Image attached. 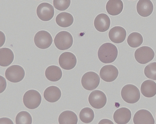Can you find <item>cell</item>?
<instances>
[{"label": "cell", "instance_id": "obj_30", "mask_svg": "<svg viewBox=\"0 0 156 124\" xmlns=\"http://www.w3.org/2000/svg\"><path fill=\"white\" fill-rule=\"evenodd\" d=\"M0 93H2L5 89L6 87V82L5 79L2 76H0Z\"/></svg>", "mask_w": 156, "mask_h": 124}, {"label": "cell", "instance_id": "obj_9", "mask_svg": "<svg viewBox=\"0 0 156 124\" xmlns=\"http://www.w3.org/2000/svg\"><path fill=\"white\" fill-rule=\"evenodd\" d=\"M88 101L93 108L99 109L104 107L107 102V97L103 92L99 90L92 91L88 97Z\"/></svg>", "mask_w": 156, "mask_h": 124}, {"label": "cell", "instance_id": "obj_11", "mask_svg": "<svg viewBox=\"0 0 156 124\" xmlns=\"http://www.w3.org/2000/svg\"><path fill=\"white\" fill-rule=\"evenodd\" d=\"M58 63L62 69L69 70L76 66L77 59L73 53L69 52H65L62 53L59 56Z\"/></svg>", "mask_w": 156, "mask_h": 124}, {"label": "cell", "instance_id": "obj_22", "mask_svg": "<svg viewBox=\"0 0 156 124\" xmlns=\"http://www.w3.org/2000/svg\"><path fill=\"white\" fill-rule=\"evenodd\" d=\"M14 54L11 50L7 47L0 49V65L3 67L9 66L13 62Z\"/></svg>", "mask_w": 156, "mask_h": 124}, {"label": "cell", "instance_id": "obj_13", "mask_svg": "<svg viewBox=\"0 0 156 124\" xmlns=\"http://www.w3.org/2000/svg\"><path fill=\"white\" fill-rule=\"evenodd\" d=\"M135 124H154V119L151 113L147 110L141 109L137 111L133 118Z\"/></svg>", "mask_w": 156, "mask_h": 124}, {"label": "cell", "instance_id": "obj_16", "mask_svg": "<svg viewBox=\"0 0 156 124\" xmlns=\"http://www.w3.org/2000/svg\"><path fill=\"white\" fill-rule=\"evenodd\" d=\"M131 117L130 111L126 107L119 108L114 112L113 118L115 122L118 124L128 123Z\"/></svg>", "mask_w": 156, "mask_h": 124}, {"label": "cell", "instance_id": "obj_4", "mask_svg": "<svg viewBox=\"0 0 156 124\" xmlns=\"http://www.w3.org/2000/svg\"><path fill=\"white\" fill-rule=\"evenodd\" d=\"M41 100L40 93L34 89L27 91L23 97L24 104L26 107L30 109H34L38 107L41 104Z\"/></svg>", "mask_w": 156, "mask_h": 124}, {"label": "cell", "instance_id": "obj_26", "mask_svg": "<svg viewBox=\"0 0 156 124\" xmlns=\"http://www.w3.org/2000/svg\"><path fill=\"white\" fill-rule=\"evenodd\" d=\"M94 114L93 110L90 108L86 107L82 109L80 112L79 118L83 123L91 122L94 119Z\"/></svg>", "mask_w": 156, "mask_h": 124}, {"label": "cell", "instance_id": "obj_14", "mask_svg": "<svg viewBox=\"0 0 156 124\" xmlns=\"http://www.w3.org/2000/svg\"><path fill=\"white\" fill-rule=\"evenodd\" d=\"M126 36V30L123 27L116 26L112 28L108 32V36L110 40L116 43L123 42Z\"/></svg>", "mask_w": 156, "mask_h": 124}, {"label": "cell", "instance_id": "obj_2", "mask_svg": "<svg viewBox=\"0 0 156 124\" xmlns=\"http://www.w3.org/2000/svg\"><path fill=\"white\" fill-rule=\"evenodd\" d=\"M123 100L129 103H134L140 98V91L137 87L132 84H127L123 87L121 91Z\"/></svg>", "mask_w": 156, "mask_h": 124}, {"label": "cell", "instance_id": "obj_24", "mask_svg": "<svg viewBox=\"0 0 156 124\" xmlns=\"http://www.w3.org/2000/svg\"><path fill=\"white\" fill-rule=\"evenodd\" d=\"M56 24L59 26L66 28L70 26L73 23L74 18L70 13L62 12L58 14L55 18Z\"/></svg>", "mask_w": 156, "mask_h": 124}, {"label": "cell", "instance_id": "obj_29", "mask_svg": "<svg viewBox=\"0 0 156 124\" xmlns=\"http://www.w3.org/2000/svg\"><path fill=\"white\" fill-rule=\"evenodd\" d=\"M71 0H53V4L54 7L59 11H64L69 6Z\"/></svg>", "mask_w": 156, "mask_h": 124}, {"label": "cell", "instance_id": "obj_8", "mask_svg": "<svg viewBox=\"0 0 156 124\" xmlns=\"http://www.w3.org/2000/svg\"><path fill=\"white\" fill-rule=\"evenodd\" d=\"M34 41L35 45L41 49H46L50 46L52 43V37L48 32L41 30L35 35Z\"/></svg>", "mask_w": 156, "mask_h": 124}, {"label": "cell", "instance_id": "obj_1", "mask_svg": "<svg viewBox=\"0 0 156 124\" xmlns=\"http://www.w3.org/2000/svg\"><path fill=\"white\" fill-rule=\"evenodd\" d=\"M118 54L117 47L110 43L102 44L99 48L98 53L99 59L104 63L113 62L117 58Z\"/></svg>", "mask_w": 156, "mask_h": 124}, {"label": "cell", "instance_id": "obj_18", "mask_svg": "<svg viewBox=\"0 0 156 124\" xmlns=\"http://www.w3.org/2000/svg\"><path fill=\"white\" fill-rule=\"evenodd\" d=\"M44 99L50 103H54L58 100L61 96V92L57 87L51 86L47 88L44 92Z\"/></svg>", "mask_w": 156, "mask_h": 124}, {"label": "cell", "instance_id": "obj_7", "mask_svg": "<svg viewBox=\"0 0 156 124\" xmlns=\"http://www.w3.org/2000/svg\"><path fill=\"white\" fill-rule=\"evenodd\" d=\"M25 71L20 66L13 65L9 67L5 70V75L6 79L12 83L19 82L23 79Z\"/></svg>", "mask_w": 156, "mask_h": 124}, {"label": "cell", "instance_id": "obj_10", "mask_svg": "<svg viewBox=\"0 0 156 124\" xmlns=\"http://www.w3.org/2000/svg\"><path fill=\"white\" fill-rule=\"evenodd\" d=\"M36 12L37 16L41 20L48 21L53 17L54 9L53 6L50 3L43 2L38 6Z\"/></svg>", "mask_w": 156, "mask_h": 124}, {"label": "cell", "instance_id": "obj_19", "mask_svg": "<svg viewBox=\"0 0 156 124\" xmlns=\"http://www.w3.org/2000/svg\"><path fill=\"white\" fill-rule=\"evenodd\" d=\"M140 91L142 94L145 97H153L156 94V83L150 80H146L142 84Z\"/></svg>", "mask_w": 156, "mask_h": 124}, {"label": "cell", "instance_id": "obj_6", "mask_svg": "<svg viewBox=\"0 0 156 124\" xmlns=\"http://www.w3.org/2000/svg\"><path fill=\"white\" fill-rule=\"evenodd\" d=\"M154 52L150 47L144 46L137 49L134 53L136 61L140 64H146L152 60L154 56Z\"/></svg>", "mask_w": 156, "mask_h": 124}, {"label": "cell", "instance_id": "obj_3", "mask_svg": "<svg viewBox=\"0 0 156 124\" xmlns=\"http://www.w3.org/2000/svg\"><path fill=\"white\" fill-rule=\"evenodd\" d=\"M54 43L57 48L60 50L69 49L72 46L73 39L71 34L66 31L58 33L55 37Z\"/></svg>", "mask_w": 156, "mask_h": 124}, {"label": "cell", "instance_id": "obj_28", "mask_svg": "<svg viewBox=\"0 0 156 124\" xmlns=\"http://www.w3.org/2000/svg\"><path fill=\"white\" fill-rule=\"evenodd\" d=\"M144 73L148 78L156 80V62H153L147 65L144 69Z\"/></svg>", "mask_w": 156, "mask_h": 124}, {"label": "cell", "instance_id": "obj_21", "mask_svg": "<svg viewBox=\"0 0 156 124\" xmlns=\"http://www.w3.org/2000/svg\"><path fill=\"white\" fill-rule=\"evenodd\" d=\"M62 74L60 68L55 65L49 66L46 69L45 72L46 78L52 82L58 81L62 78Z\"/></svg>", "mask_w": 156, "mask_h": 124}, {"label": "cell", "instance_id": "obj_17", "mask_svg": "<svg viewBox=\"0 0 156 124\" xmlns=\"http://www.w3.org/2000/svg\"><path fill=\"white\" fill-rule=\"evenodd\" d=\"M154 6L150 0H139L136 5L138 13L141 16L146 17L152 13Z\"/></svg>", "mask_w": 156, "mask_h": 124}, {"label": "cell", "instance_id": "obj_15", "mask_svg": "<svg viewBox=\"0 0 156 124\" xmlns=\"http://www.w3.org/2000/svg\"><path fill=\"white\" fill-rule=\"evenodd\" d=\"M111 23L110 19L106 14L101 13L98 15L95 18L94 25L98 31L104 32L109 28Z\"/></svg>", "mask_w": 156, "mask_h": 124}, {"label": "cell", "instance_id": "obj_34", "mask_svg": "<svg viewBox=\"0 0 156 124\" xmlns=\"http://www.w3.org/2000/svg\"></svg>", "mask_w": 156, "mask_h": 124}, {"label": "cell", "instance_id": "obj_31", "mask_svg": "<svg viewBox=\"0 0 156 124\" xmlns=\"http://www.w3.org/2000/svg\"><path fill=\"white\" fill-rule=\"evenodd\" d=\"M0 124H12L14 123L12 121L7 118H2L0 119Z\"/></svg>", "mask_w": 156, "mask_h": 124}, {"label": "cell", "instance_id": "obj_25", "mask_svg": "<svg viewBox=\"0 0 156 124\" xmlns=\"http://www.w3.org/2000/svg\"><path fill=\"white\" fill-rule=\"evenodd\" d=\"M143 41L142 35L134 32L131 33L128 37L127 43L129 45L133 48H136L141 45Z\"/></svg>", "mask_w": 156, "mask_h": 124}, {"label": "cell", "instance_id": "obj_27", "mask_svg": "<svg viewBox=\"0 0 156 124\" xmlns=\"http://www.w3.org/2000/svg\"><path fill=\"white\" fill-rule=\"evenodd\" d=\"M32 119L30 114L27 111H23L16 115L15 122L16 124H31Z\"/></svg>", "mask_w": 156, "mask_h": 124}, {"label": "cell", "instance_id": "obj_33", "mask_svg": "<svg viewBox=\"0 0 156 124\" xmlns=\"http://www.w3.org/2000/svg\"></svg>", "mask_w": 156, "mask_h": 124}, {"label": "cell", "instance_id": "obj_23", "mask_svg": "<svg viewBox=\"0 0 156 124\" xmlns=\"http://www.w3.org/2000/svg\"><path fill=\"white\" fill-rule=\"evenodd\" d=\"M78 120L76 114L73 111L67 110L59 115L58 121L60 124H76Z\"/></svg>", "mask_w": 156, "mask_h": 124}, {"label": "cell", "instance_id": "obj_5", "mask_svg": "<svg viewBox=\"0 0 156 124\" xmlns=\"http://www.w3.org/2000/svg\"><path fill=\"white\" fill-rule=\"evenodd\" d=\"M100 78L98 74L93 71L88 72L83 76L81 84L85 89L91 91L96 88L99 85Z\"/></svg>", "mask_w": 156, "mask_h": 124}, {"label": "cell", "instance_id": "obj_12", "mask_svg": "<svg viewBox=\"0 0 156 124\" xmlns=\"http://www.w3.org/2000/svg\"><path fill=\"white\" fill-rule=\"evenodd\" d=\"M119 71L117 68L112 65L103 66L100 71L99 75L101 79L107 82H111L117 77Z\"/></svg>", "mask_w": 156, "mask_h": 124}, {"label": "cell", "instance_id": "obj_32", "mask_svg": "<svg viewBox=\"0 0 156 124\" xmlns=\"http://www.w3.org/2000/svg\"><path fill=\"white\" fill-rule=\"evenodd\" d=\"M98 124H114L112 121L107 119H104L101 120Z\"/></svg>", "mask_w": 156, "mask_h": 124}, {"label": "cell", "instance_id": "obj_35", "mask_svg": "<svg viewBox=\"0 0 156 124\" xmlns=\"http://www.w3.org/2000/svg\"></svg>", "mask_w": 156, "mask_h": 124}, {"label": "cell", "instance_id": "obj_20", "mask_svg": "<svg viewBox=\"0 0 156 124\" xmlns=\"http://www.w3.org/2000/svg\"><path fill=\"white\" fill-rule=\"evenodd\" d=\"M123 8V4L121 0H109L106 6L107 13L112 16L119 14L122 11Z\"/></svg>", "mask_w": 156, "mask_h": 124}]
</instances>
